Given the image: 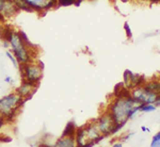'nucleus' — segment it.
Segmentation results:
<instances>
[{
  "label": "nucleus",
  "instance_id": "nucleus-14",
  "mask_svg": "<svg viewBox=\"0 0 160 147\" xmlns=\"http://www.w3.org/2000/svg\"><path fill=\"white\" fill-rule=\"evenodd\" d=\"M144 87L148 90V92H152L154 94H160V80L158 77L152 78L151 80H146V82L144 83Z\"/></svg>",
  "mask_w": 160,
  "mask_h": 147
},
{
  "label": "nucleus",
  "instance_id": "nucleus-4",
  "mask_svg": "<svg viewBox=\"0 0 160 147\" xmlns=\"http://www.w3.org/2000/svg\"><path fill=\"white\" fill-rule=\"evenodd\" d=\"M18 69L20 77H22V81L40 86L44 74V64L40 60L37 59L29 63L20 64Z\"/></svg>",
  "mask_w": 160,
  "mask_h": 147
},
{
  "label": "nucleus",
  "instance_id": "nucleus-3",
  "mask_svg": "<svg viewBox=\"0 0 160 147\" xmlns=\"http://www.w3.org/2000/svg\"><path fill=\"white\" fill-rule=\"evenodd\" d=\"M26 101L15 92L9 93L0 98V114L4 117L7 124L15 122L19 111L24 107Z\"/></svg>",
  "mask_w": 160,
  "mask_h": 147
},
{
  "label": "nucleus",
  "instance_id": "nucleus-10",
  "mask_svg": "<svg viewBox=\"0 0 160 147\" xmlns=\"http://www.w3.org/2000/svg\"><path fill=\"white\" fill-rule=\"evenodd\" d=\"M38 87V86H33V84L28 83V82L22 81V83H20L19 86L15 89L14 92L16 93L17 95H19V96L22 97L26 102H27L28 100H30L31 98H32L33 95L37 93Z\"/></svg>",
  "mask_w": 160,
  "mask_h": 147
},
{
  "label": "nucleus",
  "instance_id": "nucleus-1",
  "mask_svg": "<svg viewBox=\"0 0 160 147\" xmlns=\"http://www.w3.org/2000/svg\"><path fill=\"white\" fill-rule=\"evenodd\" d=\"M141 105L131 96L113 97L106 110L111 114L115 124H126L140 111Z\"/></svg>",
  "mask_w": 160,
  "mask_h": 147
},
{
  "label": "nucleus",
  "instance_id": "nucleus-30",
  "mask_svg": "<svg viewBox=\"0 0 160 147\" xmlns=\"http://www.w3.org/2000/svg\"><path fill=\"white\" fill-rule=\"evenodd\" d=\"M141 130L142 131H143V132H151V129H149V128H148V127H145V126H142V127H141Z\"/></svg>",
  "mask_w": 160,
  "mask_h": 147
},
{
  "label": "nucleus",
  "instance_id": "nucleus-27",
  "mask_svg": "<svg viewBox=\"0 0 160 147\" xmlns=\"http://www.w3.org/2000/svg\"><path fill=\"white\" fill-rule=\"evenodd\" d=\"M2 46H3V48H6V49L10 48V44L7 40H2Z\"/></svg>",
  "mask_w": 160,
  "mask_h": 147
},
{
  "label": "nucleus",
  "instance_id": "nucleus-21",
  "mask_svg": "<svg viewBox=\"0 0 160 147\" xmlns=\"http://www.w3.org/2000/svg\"><path fill=\"white\" fill-rule=\"evenodd\" d=\"M126 124H124V123H120V124H115L114 125V128H113V130H112V132H111V135H117V133L118 132V131H121L122 129L124 128V126H125Z\"/></svg>",
  "mask_w": 160,
  "mask_h": 147
},
{
  "label": "nucleus",
  "instance_id": "nucleus-32",
  "mask_svg": "<svg viewBox=\"0 0 160 147\" xmlns=\"http://www.w3.org/2000/svg\"><path fill=\"white\" fill-rule=\"evenodd\" d=\"M144 1H148V2H149V3H151V1H152V0H144Z\"/></svg>",
  "mask_w": 160,
  "mask_h": 147
},
{
  "label": "nucleus",
  "instance_id": "nucleus-9",
  "mask_svg": "<svg viewBox=\"0 0 160 147\" xmlns=\"http://www.w3.org/2000/svg\"><path fill=\"white\" fill-rule=\"evenodd\" d=\"M84 127H86V131H87L88 141L93 142L95 145H96V144H98L100 141H102L106 138L105 135H102V132L99 131V129L97 128V126H96V124H95L94 120L88 122L86 125H84Z\"/></svg>",
  "mask_w": 160,
  "mask_h": 147
},
{
  "label": "nucleus",
  "instance_id": "nucleus-33",
  "mask_svg": "<svg viewBox=\"0 0 160 147\" xmlns=\"http://www.w3.org/2000/svg\"><path fill=\"white\" fill-rule=\"evenodd\" d=\"M158 78H159V80H160V76H159V77H158Z\"/></svg>",
  "mask_w": 160,
  "mask_h": 147
},
{
  "label": "nucleus",
  "instance_id": "nucleus-28",
  "mask_svg": "<svg viewBox=\"0 0 160 147\" xmlns=\"http://www.w3.org/2000/svg\"><path fill=\"white\" fill-rule=\"evenodd\" d=\"M4 82H6V83H10V84H12V83H13V79H12L10 76H7L6 78H4Z\"/></svg>",
  "mask_w": 160,
  "mask_h": 147
},
{
  "label": "nucleus",
  "instance_id": "nucleus-15",
  "mask_svg": "<svg viewBox=\"0 0 160 147\" xmlns=\"http://www.w3.org/2000/svg\"><path fill=\"white\" fill-rule=\"evenodd\" d=\"M77 130V125L74 120H71L65 125V128L62 131L61 136H75V133H76Z\"/></svg>",
  "mask_w": 160,
  "mask_h": 147
},
{
  "label": "nucleus",
  "instance_id": "nucleus-18",
  "mask_svg": "<svg viewBox=\"0 0 160 147\" xmlns=\"http://www.w3.org/2000/svg\"><path fill=\"white\" fill-rule=\"evenodd\" d=\"M6 56H8V59H9L10 61L12 62V64L14 65V67L15 68H18L19 67V64H18V62H17V60H16V58H15V56L13 55V52L11 50H7L6 51Z\"/></svg>",
  "mask_w": 160,
  "mask_h": 147
},
{
  "label": "nucleus",
  "instance_id": "nucleus-25",
  "mask_svg": "<svg viewBox=\"0 0 160 147\" xmlns=\"http://www.w3.org/2000/svg\"><path fill=\"white\" fill-rule=\"evenodd\" d=\"M155 105L156 107H160V94L157 95V97H156V100H155Z\"/></svg>",
  "mask_w": 160,
  "mask_h": 147
},
{
  "label": "nucleus",
  "instance_id": "nucleus-7",
  "mask_svg": "<svg viewBox=\"0 0 160 147\" xmlns=\"http://www.w3.org/2000/svg\"><path fill=\"white\" fill-rule=\"evenodd\" d=\"M146 80L148 79L144 75L132 73L129 69H126L123 74V83L128 90H132L137 86H143Z\"/></svg>",
  "mask_w": 160,
  "mask_h": 147
},
{
  "label": "nucleus",
  "instance_id": "nucleus-34",
  "mask_svg": "<svg viewBox=\"0 0 160 147\" xmlns=\"http://www.w3.org/2000/svg\"><path fill=\"white\" fill-rule=\"evenodd\" d=\"M124 1H126V0H124Z\"/></svg>",
  "mask_w": 160,
  "mask_h": 147
},
{
  "label": "nucleus",
  "instance_id": "nucleus-5",
  "mask_svg": "<svg viewBox=\"0 0 160 147\" xmlns=\"http://www.w3.org/2000/svg\"><path fill=\"white\" fill-rule=\"evenodd\" d=\"M94 120H95V124H96L97 128L99 129V131L102 132V135H105L106 138L111 135V132H112L113 128H114L115 122L107 110H106L105 112H102V114Z\"/></svg>",
  "mask_w": 160,
  "mask_h": 147
},
{
  "label": "nucleus",
  "instance_id": "nucleus-12",
  "mask_svg": "<svg viewBox=\"0 0 160 147\" xmlns=\"http://www.w3.org/2000/svg\"><path fill=\"white\" fill-rule=\"evenodd\" d=\"M19 12V10L17 9V7L15 6V3L12 1V0H7L6 4H4L3 11H2L1 14L4 16V18H11V17L15 16L17 13Z\"/></svg>",
  "mask_w": 160,
  "mask_h": 147
},
{
  "label": "nucleus",
  "instance_id": "nucleus-19",
  "mask_svg": "<svg viewBox=\"0 0 160 147\" xmlns=\"http://www.w3.org/2000/svg\"><path fill=\"white\" fill-rule=\"evenodd\" d=\"M151 147H160V131L154 135L151 142Z\"/></svg>",
  "mask_w": 160,
  "mask_h": 147
},
{
  "label": "nucleus",
  "instance_id": "nucleus-24",
  "mask_svg": "<svg viewBox=\"0 0 160 147\" xmlns=\"http://www.w3.org/2000/svg\"><path fill=\"white\" fill-rule=\"evenodd\" d=\"M4 125H7V122H6V120H4V117L0 114V129L3 127Z\"/></svg>",
  "mask_w": 160,
  "mask_h": 147
},
{
  "label": "nucleus",
  "instance_id": "nucleus-6",
  "mask_svg": "<svg viewBox=\"0 0 160 147\" xmlns=\"http://www.w3.org/2000/svg\"><path fill=\"white\" fill-rule=\"evenodd\" d=\"M31 12L45 14L50 10L56 9L58 3L56 0H25Z\"/></svg>",
  "mask_w": 160,
  "mask_h": 147
},
{
  "label": "nucleus",
  "instance_id": "nucleus-8",
  "mask_svg": "<svg viewBox=\"0 0 160 147\" xmlns=\"http://www.w3.org/2000/svg\"><path fill=\"white\" fill-rule=\"evenodd\" d=\"M130 95L140 104H154L157 97V94L148 92L144 86L133 87L132 90H130Z\"/></svg>",
  "mask_w": 160,
  "mask_h": 147
},
{
  "label": "nucleus",
  "instance_id": "nucleus-11",
  "mask_svg": "<svg viewBox=\"0 0 160 147\" xmlns=\"http://www.w3.org/2000/svg\"><path fill=\"white\" fill-rule=\"evenodd\" d=\"M74 138H75V142H76V147H81L89 142L88 141L87 131H86L84 125L80 126V127H77V130H76V133H75Z\"/></svg>",
  "mask_w": 160,
  "mask_h": 147
},
{
  "label": "nucleus",
  "instance_id": "nucleus-20",
  "mask_svg": "<svg viewBox=\"0 0 160 147\" xmlns=\"http://www.w3.org/2000/svg\"><path fill=\"white\" fill-rule=\"evenodd\" d=\"M124 30H125V33H126V37H127L128 40H131L132 38V31H131V28L129 24L127 22H124Z\"/></svg>",
  "mask_w": 160,
  "mask_h": 147
},
{
  "label": "nucleus",
  "instance_id": "nucleus-2",
  "mask_svg": "<svg viewBox=\"0 0 160 147\" xmlns=\"http://www.w3.org/2000/svg\"><path fill=\"white\" fill-rule=\"evenodd\" d=\"M2 40H7L9 42L10 49H11L13 55L15 56V58H16L19 65L20 64H26V63H29L31 61L37 60L35 50H32V49L28 48L26 46L22 37H20L18 30L8 28L3 32Z\"/></svg>",
  "mask_w": 160,
  "mask_h": 147
},
{
  "label": "nucleus",
  "instance_id": "nucleus-13",
  "mask_svg": "<svg viewBox=\"0 0 160 147\" xmlns=\"http://www.w3.org/2000/svg\"><path fill=\"white\" fill-rule=\"evenodd\" d=\"M52 147H76L74 136H60L53 143Z\"/></svg>",
  "mask_w": 160,
  "mask_h": 147
},
{
  "label": "nucleus",
  "instance_id": "nucleus-22",
  "mask_svg": "<svg viewBox=\"0 0 160 147\" xmlns=\"http://www.w3.org/2000/svg\"><path fill=\"white\" fill-rule=\"evenodd\" d=\"M133 135V132H129V133H125L124 135L121 136L120 139H118V141H121L123 143V142H126V141H128L129 139L131 138V136Z\"/></svg>",
  "mask_w": 160,
  "mask_h": 147
},
{
  "label": "nucleus",
  "instance_id": "nucleus-16",
  "mask_svg": "<svg viewBox=\"0 0 160 147\" xmlns=\"http://www.w3.org/2000/svg\"><path fill=\"white\" fill-rule=\"evenodd\" d=\"M58 6L57 7H71V6H77L79 7L83 0H56Z\"/></svg>",
  "mask_w": 160,
  "mask_h": 147
},
{
  "label": "nucleus",
  "instance_id": "nucleus-23",
  "mask_svg": "<svg viewBox=\"0 0 160 147\" xmlns=\"http://www.w3.org/2000/svg\"><path fill=\"white\" fill-rule=\"evenodd\" d=\"M53 143H48V142H41L38 144V147H52Z\"/></svg>",
  "mask_w": 160,
  "mask_h": 147
},
{
  "label": "nucleus",
  "instance_id": "nucleus-31",
  "mask_svg": "<svg viewBox=\"0 0 160 147\" xmlns=\"http://www.w3.org/2000/svg\"><path fill=\"white\" fill-rule=\"evenodd\" d=\"M94 145H95V144L93 143V142H88V143H86L83 146H81V147H93Z\"/></svg>",
  "mask_w": 160,
  "mask_h": 147
},
{
  "label": "nucleus",
  "instance_id": "nucleus-17",
  "mask_svg": "<svg viewBox=\"0 0 160 147\" xmlns=\"http://www.w3.org/2000/svg\"><path fill=\"white\" fill-rule=\"evenodd\" d=\"M157 107L155 105V104H142L140 105V111L144 113H149V112H154L156 111Z\"/></svg>",
  "mask_w": 160,
  "mask_h": 147
},
{
  "label": "nucleus",
  "instance_id": "nucleus-29",
  "mask_svg": "<svg viewBox=\"0 0 160 147\" xmlns=\"http://www.w3.org/2000/svg\"><path fill=\"white\" fill-rule=\"evenodd\" d=\"M111 147H123V143L121 141H118L117 143H114Z\"/></svg>",
  "mask_w": 160,
  "mask_h": 147
},
{
  "label": "nucleus",
  "instance_id": "nucleus-26",
  "mask_svg": "<svg viewBox=\"0 0 160 147\" xmlns=\"http://www.w3.org/2000/svg\"><path fill=\"white\" fill-rule=\"evenodd\" d=\"M6 1H7V0H0V13H2V11H3V7H4V4H6Z\"/></svg>",
  "mask_w": 160,
  "mask_h": 147
}]
</instances>
